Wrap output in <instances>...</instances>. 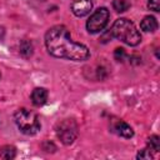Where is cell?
Listing matches in <instances>:
<instances>
[{"label":"cell","mask_w":160,"mask_h":160,"mask_svg":"<svg viewBox=\"0 0 160 160\" xmlns=\"http://www.w3.org/2000/svg\"><path fill=\"white\" fill-rule=\"evenodd\" d=\"M140 28L146 32H152L158 29V21L154 16H145L140 22Z\"/></svg>","instance_id":"cell-9"},{"label":"cell","mask_w":160,"mask_h":160,"mask_svg":"<svg viewBox=\"0 0 160 160\" xmlns=\"http://www.w3.org/2000/svg\"><path fill=\"white\" fill-rule=\"evenodd\" d=\"M112 129H114V131H115L118 135H120V136H122V138H126V139H130V138H132V135H134L132 128H131L129 124H126L125 121H122V120H118V121L114 124Z\"/></svg>","instance_id":"cell-7"},{"label":"cell","mask_w":160,"mask_h":160,"mask_svg":"<svg viewBox=\"0 0 160 160\" xmlns=\"http://www.w3.org/2000/svg\"><path fill=\"white\" fill-rule=\"evenodd\" d=\"M114 56H115V59L118 61H122L125 59V56H126V52H125V50L122 48H118V49H115Z\"/></svg>","instance_id":"cell-15"},{"label":"cell","mask_w":160,"mask_h":160,"mask_svg":"<svg viewBox=\"0 0 160 160\" xmlns=\"http://www.w3.org/2000/svg\"><path fill=\"white\" fill-rule=\"evenodd\" d=\"M0 78H1V75H0Z\"/></svg>","instance_id":"cell-17"},{"label":"cell","mask_w":160,"mask_h":160,"mask_svg":"<svg viewBox=\"0 0 160 160\" xmlns=\"http://www.w3.org/2000/svg\"><path fill=\"white\" fill-rule=\"evenodd\" d=\"M109 18H110V14H109V10L106 8L96 9L91 14V16L89 18V20L86 22L88 31L90 34H96V32L102 31L109 22Z\"/></svg>","instance_id":"cell-4"},{"label":"cell","mask_w":160,"mask_h":160,"mask_svg":"<svg viewBox=\"0 0 160 160\" xmlns=\"http://www.w3.org/2000/svg\"><path fill=\"white\" fill-rule=\"evenodd\" d=\"M14 120L19 130L26 135H34L40 130V120L31 110L19 109L14 115Z\"/></svg>","instance_id":"cell-3"},{"label":"cell","mask_w":160,"mask_h":160,"mask_svg":"<svg viewBox=\"0 0 160 160\" xmlns=\"http://www.w3.org/2000/svg\"><path fill=\"white\" fill-rule=\"evenodd\" d=\"M152 152H154L152 150H150L149 148H146L141 152L138 154V159H152L154 158V154Z\"/></svg>","instance_id":"cell-14"},{"label":"cell","mask_w":160,"mask_h":160,"mask_svg":"<svg viewBox=\"0 0 160 160\" xmlns=\"http://www.w3.org/2000/svg\"><path fill=\"white\" fill-rule=\"evenodd\" d=\"M92 9V2L91 0H75L71 5V11L75 16H85L90 12Z\"/></svg>","instance_id":"cell-6"},{"label":"cell","mask_w":160,"mask_h":160,"mask_svg":"<svg viewBox=\"0 0 160 160\" xmlns=\"http://www.w3.org/2000/svg\"><path fill=\"white\" fill-rule=\"evenodd\" d=\"M45 45L50 55L72 61H84L90 56L89 49L71 39L64 25H55L45 34Z\"/></svg>","instance_id":"cell-1"},{"label":"cell","mask_w":160,"mask_h":160,"mask_svg":"<svg viewBox=\"0 0 160 160\" xmlns=\"http://www.w3.org/2000/svg\"><path fill=\"white\" fill-rule=\"evenodd\" d=\"M48 100V91L44 88H35L31 92V101L36 106H41Z\"/></svg>","instance_id":"cell-8"},{"label":"cell","mask_w":160,"mask_h":160,"mask_svg":"<svg viewBox=\"0 0 160 160\" xmlns=\"http://www.w3.org/2000/svg\"><path fill=\"white\" fill-rule=\"evenodd\" d=\"M110 34L111 36L119 39L120 41L130 46H136L141 41V35L136 29L135 24L125 18H120L115 20V22L111 26Z\"/></svg>","instance_id":"cell-2"},{"label":"cell","mask_w":160,"mask_h":160,"mask_svg":"<svg viewBox=\"0 0 160 160\" xmlns=\"http://www.w3.org/2000/svg\"><path fill=\"white\" fill-rule=\"evenodd\" d=\"M112 8L118 12H124L130 8V4L125 0H114L112 1Z\"/></svg>","instance_id":"cell-12"},{"label":"cell","mask_w":160,"mask_h":160,"mask_svg":"<svg viewBox=\"0 0 160 160\" xmlns=\"http://www.w3.org/2000/svg\"><path fill=\"white\" fill-rule=\"evenodd\" d=\"M15 155H16V150L14 146L6 145V146H2L0 149V158H2V159L10 160V159H14Z\"/></svg>","instance_id":"cell-10"},{"label":"cell","mask_w":160,"mask_h":160,"mask_svg":"<svg viewBox=\"0 0 160 160\" xmlns=\"http://www.w3.org/2000/svg\"><path fill=\"white\" fill-rule=\"evenodd\" d=\"M56 135L60 141L65 145H70L74 142L78 135V126L74 120L65 119L56 125Z\"/></svg>","instance_id":"cell-5"},{"label":"cell","mask_w":160,"mask_h":160,"mask_svg":"<svg viewBox=\"0 0 160 160\" xmlns=\"http://www.w3.org/2000/svg\"><path fill=\"white\" fill-rule=\"evenodd\" d=\"M148 8H149L150 10L159 11V10H160V0H149Z\"/></svg>","instance_id":"cell-16"},{"label":"cell","mask_w":160,"mask_h":160,"mask_svg":"<svg viewBox=\"0 0 160 160\" xmlns=\"http://www.w3.org/2000/svg\"><path fill=\"white\" fill-rule=\"evenodd\" d=\"M20 54H21L24 58L31 56V54H32V45H31L30 41L24 40V41L20 44Z\"/></svg>","instance_id":"cell-11"},{"label":"cell","mask_w":160,"mask_h":160,"mask_svg":"<svg viewBox=\"0 0 160 160\" xmlns=\"http://www.w3.org/2000/svg\"><path fill=\"white\" fill-rule=\"evenodd\" d=\"M148 148L150 150H152L154 152H159V150H160V139H159V136H156V135L151 136L148 141Z\"/></svg>","instance_id":"cell-13"}]
</instances>
